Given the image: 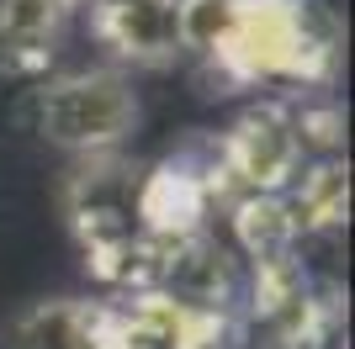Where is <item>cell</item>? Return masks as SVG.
<instances>
[{
    "label": "cell",
    "mask_w": 355,
    "mask_h": 349,
    "mask_svg": "<svg viewBox=\"0 0 355 349\" xmlns=\"http://www.w3.org/2000/svg\"><path fill=\"white\" fill-rule=\"evenodd\" d=\"M96 32L117 58L164 64L180 53L175 0H96Z\"/></svg>",
    "instance_id": "obj_4"
},
{
    "label": "cell",
    "mask_w": 355,
    "mask_h": 349,
    "mask_svg": "<svg viewBox=\"0 0 355 349\" xmlns=\"http://www.w3.org/2000/svg\"><path fill=\"white\" fill-rule=\"evenodd\" d=\"M64 6H80V0H64Z\"/></svg>",
    "instance_id": "obj_10"
},
{
    "label": "cell",
    "mask_w": 355,
    "mask_h": 349,
    "mask_svg": "<svg viewBox=\"0 0 355 349\" xmlns=\"http://www.w3.org/2000/svg\"><path fill=\"white\" fill-rule=\"evenodd\" d=\"M292 196H282V206L292 212V228H340L350 212V170L340 159H318L308 170H297Z\"/></svg>",
    "instance_id": "obj_5"
},
{
    "label": "cell",
    "mask_w": 355,
    "mask_h": 349,
    "mask_svg": "<svg viewBox=\"0 0 355 349\" xmlns=\"http://www.w3.org/2000/svg\"><path fill=\"white\" fill-rule=\"evenodd\" d=\"M11 349H96V312L74 302H43L16 323Z\"/></svg>",
    "instance_id": "obj_7"
},
{
    "label": "cell",
    "mask_w": 355,
    "mask_h": 349,
    "mask_svg": "<svg viewBox=\"0 0 355 349\" xmlns=\"http://www.w3.org/2000/svg\"><path fill=\"white\" fill-rule=\"evenodd\" d=\"M234 233L239 244L250 249L254 260H286V249L297 244V228H292V212L282 206V196H244L234 206Z\"/></svg>",
    "instance_id": "obj_8"
},
{
    "label": "cell",
    "mask_w": 355,
    "mask_h": 349,
    "mask_svg": "<svg viewBox=\"0 0 355 349\" xmlns=\"http://www.w3.org/2000/svg\"><path fill=\"white\" fill-rule=\"evenodd\" d=\"M218 159L244 186V196H286V186L302 170V138H297L292 111H282V106L244 111L234 132L223 138Z\"/></svg>",
    "instance_id": "obj_3"
},
{
    "label": "cell",
    "mask_w": 355,
    "mask_h": 349,
    "mask_svg": "<svg viewBox=\"0 0 355 349\" xmlns=\"http://www.w3.org/2000/svg\"><path fill=\"white\" fill-rule=\"evenodd\" d=\"M69 16L64 0H0V53L11 69H43L48 43Z\"/></svg>",
    "instance_id": "obj_6"
},
{
    "label": "cell",
    "mask_w": 355,
    "mask_h": 349,
    "mask_svg": "<svg viewBox=\"0 0 355 349\" xmlns=\"http://www.w3.org/2000/svg\"><path fill=\"white\" fill-rule=\"evenodd\" d=\"M138 101L117 69H80L59 74L37 90V132L74 154H112L133 132Z\"/></svg>",
    "instance_id": "obj_2"
},
{
    "label": "cell",
    "mask_w": 355,
    "mask_h": 349,
    "mask_svg": "<svg viewBox=\"0 0 355 349\" xmlns=\"http://www.w3.org/2000/svg\"><path fill=\"white\" fill-rule=\"evenodd\" d=\"M175 16H180V48L218 64L223 43L239 21V0H175Z\"/></svg>",
    "instance_id": "obj_9"
},
{
    "label": "cell",
    "mask_w": 355,
    "mask_h": 349,
    "mask_svg": "<svg viewBox=\"0 0 355 349\" xmlns=\"http://www.w3.org/2000/svg\"><path fill=\"white\" fill-rule=\"evenodd\" d=\"M340 27L318 0H239V21L218 53V69L244 85H318L334 69Z\"/></svg>",
    "instance_id": "obj_1"
}]
</instances>
